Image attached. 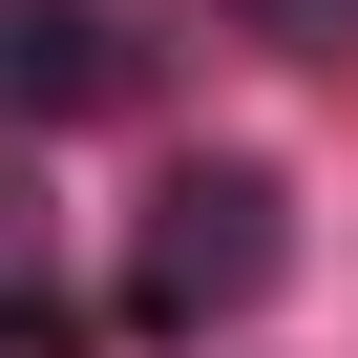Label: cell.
<instances>
[{
	"instance_id": "2",
	"label": "cell",
	"mask_w": 358,
	"mask_h": 358,
	"mask_svg": "<svg viewBox=\"0 0 358 358\" xmlns=\"http://www.w3.org/2000/svg\"><path fill=\"white\" fill-rule=\"evenodd\" d=\"M127 85H148V43L106 0H0V127H106Z\"/></svg>"
},
{
	"instance_id": "4",
	"label": "cell",
	"mask_w": 358,
	"mask_h": 358,
	"mask_svg": "<svg viewBox=\"0 0 358 358\" xmlns=\"http://www.w3.org/2000/svg\"><path fill=\"white\" fill-rule=\"evenodd\" d=\"M253 22H358V0H253Z\"/></svg>"
},
{
	"instance_id": "3",
	"label": "cell",
	"mask_w": 358,
	"mask_h": 358,
	"mask_svg": "<svg viewBox=\"0 0 358 358\" xmlns=\"http://www.w3.org/2000/svg\"><path fill=\"white\" fill-rule=\"evenodd\" d=\"M0 358H85V316L43 295V253H0Z\"/></svg>"
},
{
	"instance_id": "1",
	"label": "cell",
	"mask_w": 358,
	"mask_h": 358,
	"mask_svg": "<svg viewBox=\"0 0 358 358\" xmlns=\"http://www.w3.org/2000/svg\"><path fill=\"white\" fill-rule=\"evenodd\" d=\"M274 274H295V190H274L253 148L169 169V190H148V232H127V316H148V337H232Z\"/></svg>"
}]
</instances>
